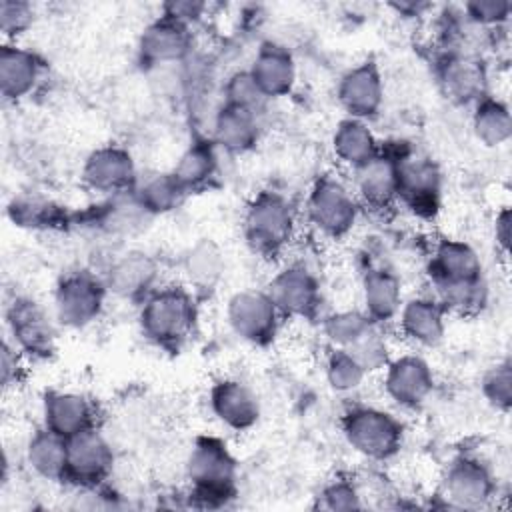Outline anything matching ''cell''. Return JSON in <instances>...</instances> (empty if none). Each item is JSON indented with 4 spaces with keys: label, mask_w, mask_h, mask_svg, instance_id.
<instances>
[{
    "label": "cell",
    "mask_w": 512,
    "mask_h": 512,
    "mask_svg": "<svg viewBox=\"0 0 512 512\" xmlns=\"http://www.w3.org/2000/svg\"><path fill=\"white\" fill-rule=\"evenodd\" d=\"M32 22V10L24 2L2 0L0 2V30L6 38H16Z\"/></svg>",
    "instance_id": "2e32d148"
},
{
    "label": "cell",
    "mask_w": 512,
    "mask_h": 512,
    "mask_svg": "<svg viewBox=\"0 0 512 512\" xmlns=\"http://www.w3.org/2000/svg\"><path fill=\"white\" fill-rule=\"evenodd\" d=\"M150 50H154L156 54H162V56H168L174 52H178V48L182 46V40H180V32H176V28L172 26H158L154 30H150Z\"/></svg>",
    "instance_id": "ac0fdd59"
},
{
    "label": "cell",
    "mask_w": 512,
    "mask_h": 512,
    "mask_svg": "<svg viewBox=\"0 0 512 512\" xmlns=\"http://www.w3.org/2000/svg\"><path fill=\"white\" fill-rule=\"evenodd\" d=\"M40 76L36 56L16 44H4L0 50V92L6 100H18L30 94Z\"/></svg>",
    "instance_id": "7a4b0ae2"
},
{
    "label": "cell",
    "mask_w": 512,
    "mask_h": 512,
    "mask_svg": "<svg viewBox=\"0 0 512 512\" xmlns=\"http://www.w3.org/2000/svg\"><path fill=\"white\" fill-rule=\"evenodd\" d=\"M424 364L420 360H402L392 368L390 390L402 402H416L424 392Z\"/></svg>",
    "instance_id": "7c38bea8"
},
{
    "label": "cell",
    "mask_w": 512,
    "mask_h": 512,
    "mask_svg": "<svg viewBox=\"0 0 512 512\" xmlns=\"http://www.w3.org/2000/svg\"><path fill=\"white\" fill-rule=\"evenodd\" d=\"M342 98L348 104V108L354 110L356 114H370L368 110H372L374 104L378 102L376 76L366 68H360V70L352 72L346 78Z\"/></svg>",
    "instance_id": "8fae6325"
},
{
    "label": "cell",
    "mask_w": 512,
    "mask_h": 512,
    "mask_svg": "<svg viewBox=\"0 0 512 512\" xmlns=\"http://www.w3.org/2000/svg\"><path fill=\"white\" fill-rule=\"evenodd\" d=\"M70 448H66V468L80 472L82 476H94L106 466V446L90 432H80L70 438Z\"/></svg>",
    "instance_id": "9c48e42d"
},
{
    "label": "cell",
    "mask_w": 512,
    "mask_h": 512,
    "mask_svg": "<svg viewBox=\"0 0 512 512\" xmlns=\"http://www.w3.org/2000/svg\"><path fill=\"white\" fill-rule=\"evenodd\" d=\"M88 172L94 186H104L106 174H112L114 184H120L124 180L122 174H130V162L116 152H100L92 158Z\"/></svg>",
    "instance_id": "5bb4252c"
},
{
    "label": "cell",
    "mask_w": 512,
    "mask_h": 512,
    "mask_svg": "<svg viewBox=\"0 0 512 512\" xmlns=\"http://www.w3.org/2000/svg\"><path fill=\"white\" fill-rule=\"evenodd\" d=\"M88 408L78 396L50 394L46 396V428L62 438H72L84 432Z\"/></svg>",
    "instance_id": "8992f818"
},
{
    "label": "cell",
    "mask_w": 512,
    "mask_h": 512,
    "mask_svg": "<svg viewBox=\"0 0 512 512\" xmlns=\"http://www.w3.org/2000/svg\"><path fill=\"white\" fill-rule=\"evenodd\" d=\"M28 460L30 466H34L44 476H56L66 470V444L62 442V436L46 430L28 446Z\"/></svg>",
    "instance_id": "30bf717a"
},
{
    "label": "cell",
    "mask_w": 512,
    "mask_h": 512,
    "mask_svg": "<svg viewBox=\"0 0 512 512\" xmlns=\"http://www.w3.org/2000/svg\"><path fill=\"white\" fill-rule=\"evenodd\" d=\"M20 350L10 344V342H4V348H2V382L4 386H12L16 384V376L20 372Z\"/></svg>",
    "instance_id": "d6986e66"
},
{
    "label": "cell",
    "mask_w": 512,
    "mask_h": 512,
    "mask_svg": "<svg viewBox=\"0 0 512 512\" xmlns=\"http://www.w3.org/2000/svg\"><path fill=\"white\" fill-rule=\"evenodd\" d=\"M146 328L162 340L182 338L190 328L192 310L182 292H162L146 308Z\"/></svg>",
    "instance_id": "3957f363"
},
{
    "label": "cell",
    "mask_w": 512,
    "mask_h": 512,
    "mask_svg": "<svg viewBox=\"0 0 512 512\" xmlns=\"http://www.w3.org/2000/svg\"><path fill=\"white\" fill-rule=\"evenodd\" d=\"M348 434L350 440L368 454H386L396 440V426L386 414L374 410H362L350 414Z\"/></svg>",
    "instance_id": "5b68a950"
},
{
    "label": "cell",
    "mask_w": 512,
    "mask_h": 512,
    "mask_svg": "<svg viewBox=\"0 0 512 512\" xmlns=\"http://www.w3.org/2000/svg\"><path fill=\"white\" fill-rule=\"evenodd\" d=\"M6 324L12 344L30 356H46L52 350V328L44 310L28 300L14 298L6 308Z\"/></svg>",
    "instance_id": "6da1fadb"
},
{
    "label": "cell",
    "mask_w": 512,
    "mask_h": 512,
    "mask_svg": "<svg viewBox=\"0 0 512 512\" xmlns=\"http://www.w3.org/2000/svg\"><path fill=\"white\" fill-rule=\"evenodd\" d=\"M58 312L62 322H86L98 308V292L94 290V284L72 278L66 280L56 296Z\"/></svg>",
    "instance_id": "ba28073f"
},
{
    "label": "cell",
    "mask_w": 512,
    "mask_h": 512,
    "mask_svg": "<svg viewBox=\"0 0 512 512\" xmlns=\"http://www.w3.org/2000/svg\"><path fill=\"white\" fill-rule=\"evenodd\" d=\"M414 306L406 312V326L418 340H432L436 336V322H426L434 318V310L426 302H412Z\"/></svg>",
    "instance_id": "e0dca14e"
},
{
    "label": "cell",
    "mask_w": 512,
    "mask_h": 512,
    "mask_svg": "<svg viewBox=\"0 0 512 512\" xmlns=\"http://www.w3.org/2000/svg\"><path fill=\"white\" fill-rule=\"evenodd\" d=\"M250 238L258 248H274L284 242L290 228V212L278 198H260L248 216Z\"/></svg>",
    "instance_id": "277c9868"
},
{
    "label": "cell",
    "mask_w": 512,
    "mask_h": 512,
    "mask_svg": "<svg viewBox=\"0 0 512 512\" xmlns=\"http://www.w3.org/2000/svg\"><path fill=\"white\" fill-rule=\"evenodd\" d=\"M214 404L220 412V416L236 426L246 424L250 418H254V408H252V398L238 388L236 384H226L214 394Z\"/></svg>",
    "instance_id": "4fadbf2b"
},
{
    "label": "cell",
    "mask_w": 512,
    "mask_h": 512,
    "mask_svg": "<svg viewBox=\"0 0 512 512\" xmlns=\"http://www.w3.org/2000/svg\"><path fill=\"white\" fill-rule=\"evenodd\" d=\"M312 212L318 226L328 232H340L354 218L352 202L340 186L322 184L312 198Z\"/></svg>",
    "instance_id": "52a82bcc"
},
{
    "label": "cell",
    "mask_w": 512,
    "mask_h": 512,
    "mask_svg": "<svg viewBox=\"0 0 512 512\" xmlns=\"http://www.w3.org/2000/svg\"><path fill=\"white\" fill-rule=\"evenodd\" d=\"M338 148L342 150V154L346 158H352L350 162L354 164H368L372 160V154H370V134H366L362 130L360 124H346L344 130L340 132V140H338Z\"/></svg>",
    "instance_id": "9a60e30c"
}]
</instances>
